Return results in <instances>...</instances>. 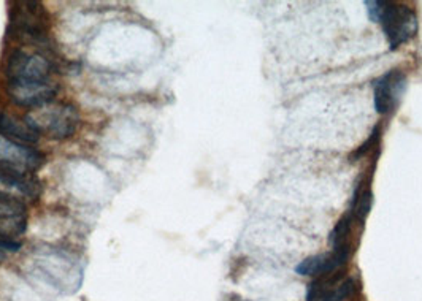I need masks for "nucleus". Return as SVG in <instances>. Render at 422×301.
<instances>
[{"mask_svg": "<svg viewBox=\"0 0 422 301\" xmlns=\"http://www.w3.org/2000/svg\"><path fill=\"white\" fill-rule=\"evenodd\" d=\"M24 121L38 135H45L51 140H67L78 130L81 119L78 108L73 103L53 100L32 108Z\"/></svg>", "mask_w": 422, "mask_h": 301, "instance_id": "f257e3e1", "label": "nucleus"}, {"mask_svg": "<svg viewBox=\"0 0 422 301\" xmlns=\"http://www.w3.org/2000/svg\"><path fill=\"white\" fill-rule=\"evenodd\" d=\"M368 16L373 22H379L383 32L391 45V49L409 42L418 33V16L408 5L395 2H366Z\"/></svg>", "mask_w": 422, "mask_h": 301, "instance_id": "f03ea898", "label": "nucleus"}, {"mask_svg": "<svg viewBox=\"0 0 422 301\" xmlns=\"http://www.w3.org/2000/svg\"><path fill=\"white\" fill-rule=\"evenodd\" d=\"M48 15L42 3L20 2L13 5L10 16V36L20 42L50 48Z\"/></svg>", "mask_w": 422, "mask_h": 301, "instance_id": "7ed1b4c3", "label": "nucleus"}, {"mask_svg": "<svg viewBox=\"0 0 422 301\" xmlns=\"http://www.w3.org/2000/svg\"><path fill=\"white\" fill-rule=\"evenodd\" d=\"M54 72L53 61L48 56L31 53L26 49H16L10 56L7 65L8 81H50Z\"/></svg>", "mask_w": 422, "mask_h": 301, "instance_id": "20e7f679", "label": "nucleus"}, {"mask_svg": "<svg viewBox=\"0 0 422 301\" xmlns=\"http://www.w3.org/2000/svg\"><path fill=\"white\" fill-rule=\"evenodd\" d=\"M7 92L10 100L18 107L37 108L45 103L53 102L59 84L54 79L50 81H8Z\"/></svg>", "mask_w": 422, "mask_h": 301, "instance_id": "39448f33", "label": "nucleus"}, {"mask_svg": "<svg viewBox=\"0 0 422 301\" xmlns=\"http://www.w3.org/2000/svg\"><path fill=\"white\" fill-rule=\"evenodd\" d=\"M45 155L27 144L0 135V170L33 173L43 165Z\"/></svg>", "mask_w": 422, "mask_h": 301, "instance_id": "423d86ee", "label": "nucleus"}, {"mask_svg": "<svg viewBox=\"0 0 422 301\" xmlns=\"http://www.w3.org/2000/svg\"><path fill=\"white\" fill-rule=\"evenodd\" d=\"M356 281L335 271L321 276L306 288V301H345L356 293Z\"/></svg>", "mask_w": 422, "mask_h": 301, "instance_id": "0eeeda50", "label": "nucleus"}, {"mask_svg": "<svg viewBox=\"0 0 422 301\" xmlns=\"http://www.w3.org/2000/svg\"><path fill=\"white\" fill-rule=\"evenodd\" d=\"M27 229V208L20 199L0 195V241L18 242Z\"/></svg>", "mask_w": 422, "mask_h": 301, "instance_id": "6e6552de", "label": "nucleus"}, {"mask_svg": "<svg viewBox=\"0 0 422 301\" xmlns=\"http://www.w3.org/2000/svg\"><path fill=\"white\" fill-rule=\"evenodd\" d=\"M375 109L379 114H391L407 91V77L400 70H391L383 75L373 86Z\"/></svg>", "mask_w": 422, "mask_h": 301, "instance_id": "1a4fd4ad", "label": "nucleus"}, {"mask_svg": "<svg viewBox=\"0 0 422 301\" xmlns=\"http://www.w3.org/2000/svg\"><path fill=\"white\" fill-rule=\"evenodd\" d=\"M352 252H354V247H342L311 256L296 266V273L300 276H324L335 273L349 262Z\"/></svg>", "mask_w": 422, "mask_h": 301, "instance_id": "9d476101", "label": "nucleus"}, {"mask_svg": "<svg viewBox=\"0 0 422 301\" xmlns=\"http://www.w3.org/2000/svg\"><path fill=\"white\" fill-rule=\"evenodd\" d=\"M40 192H42V187L33 173L0 170V195L15 196L22 201H36L38 200Z\"/></svg>", "mask_w": 422, "mask_h": 301, "instance_id": "9b49d317", "label": "nucleus"}, {"mask_svg": "<svg viewBox=\"0 0 422 301\" xmlns=\"http://www.w3.org/2000/svg\"><path fill=\"white\" fill-rule=\"evenodd\" d=\"M0 135L22 144H33L40 138L38 133L33 132L24 119L5 111H0Z\"/></svg>", "mask_w": 422, "mask_h": 301, "instance_id": "f8f14e48", "label": "nucleus"}, {"mask_svg": "<svg viewBox=\"0 0 422 301\" xmlns=\"http://www.w3.org/2000/svg\"><path fill=\"white\" fill-rule=\"evenodd\" d=\"M352 224H354V217L351 216V213L345 214L335 225L331 238H329V245L332 249H342V247H354L351 242V231H352Z\"/></svg>", "mask_w": 422, "mask_h": 301, "instance_id": "ddd939ff", "label": "nucleus"}, {"mask_svg": "<svg viewBox=\"0 0 422 301\" xmlns=\"http://www.w3.org/2000/svg\"><path fill=\"white\" fill-rule=\"evenodd\" d=\"M357 190L359 192H356L354 200H352V206H351V216L354 217V221L357 222H366L367 216L372 211V203H373V192L372 189L367 186H357Z\"/></svg>", "mask_w": 422, "mask_h": 301, "instance_id": "4468645a", "label": "nucleus"}, {"mask_svg": "<svg viewBox=\"0 0 422 301\" xmlns=\"http://www.w3.org/2000/svg\"><path fill=\"white\" fill-rule=\"evenodd\" d=\"M379 138H381V127L379 125H377L373 129V132L370 133V137H368V140L362 144V146H359L357 148L354 153H352V155H351V160H359V159H362L363 155H367L370 150H372L375 146L378 148V144H379Z\"/></svg>", "mask_w": 422, "mask_h": 301, "instance_id": "2eb2a0df", "label": "nucleus"}, {"mask_svg": "<svg viewBox=\"0 0 422 301\" xmlns=\"http://www.w3.org/2000/svg\"><path fill=\"white\" fill-rule=\"evenodd\" d=\"M21 249V242H2L0 241V260H3L5 256L10 252H18Z\"/></svg>", "mask_w": 422, "mask_h": 301, "instance_id": "dca6fc26", "label": "nucleus"}]
</instances>
